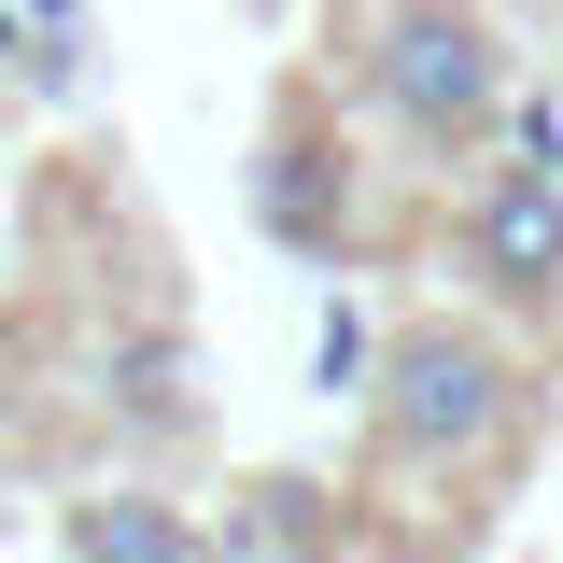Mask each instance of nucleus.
<instances>
[{"label":"nucleus","instance_id":"0eeeda50","mask_svg":"<svg viewBox=\"0 0 563 563\" xmlns=\"http://www.w3.org/2000/svg\"><path fill=\"white\" fill-rule=\"evenodd\" d=\"M339 550V493L324 479H254L225 507V563H324Z\"/></svg>","mask_w":563,"mask_h":563},{"label":"nucleus","instance_id":"f03ea898","mask_svg":"<svg viewBox=\"0 0 563 563\" xmlns=\"http://www.w3.org/2000/svg\"><path fill=\"white\" fill-rule=\"evenodd\" d=\"M352 99L409 141L422 169H479L493 141H507L521 57H507L493 0H366V29H352Z\"/></svg>","mask_w":563,"mask_h":563},{"label":"nucleus","instance_id":"f257e3e1","mask_svg":"<svg viewBox=\"0 0 563 563\" xmlns=\"http://www.w3.org/2000/svg\"><path fill=\"white\" fill-rule=\"evenodd\" d=\"M536 437V366L507 339V310H409L366 380V465L409 493H479Z\"/></svg>","mask_w":563,"mask_h":563},{"label":"nucleus","instance_id":"9b49d317","mask_svg":"<svg viewBox=\"0 0 563 563\" xmlns=\"http://www.w3.org/2000/svg\"><path fill=\"white\" fill-rule=\"evenodd\" d=\"M29 29H70V0H29Z\"/></svg>","mask_w":563,"mask_h":563},{"label":"nucleus","instance_id":"39448f33","mask_svg":"<svg viewBox=\"0 0 563 563\" xmlns=\"http://www.w3.org/2000/svg\"><path fill=\"white\" fill-rule=\"evenodd\" d=\"M57 550L70 563H225V536L184 493H155V479H99V493L57 507Z\"/></svg>","mask_w":563,"mask_h":563},{"label":"nucleus","instance_id":"9d476101","mask_svg":"<svg viewBox=\"0 0 563 563\" xmlns=\"http://www.w3.org/2000/svg\"><path fill=\"white\" fill-rule=\"evenodd\" d=\"M0 99H29V0H0Z\"/></svg>","mask_w":563,"mask_h":563},{"label":"nucleus","instance_id":"6e6552de","mask_svg":"<svg viewBox=\"0 0 563 563\" xmlns=\"http://www.w3.org/2000/svg\"><path fill=\"white\" fill-rule=\"evenodd\" d=\"M380 339H395V324H366V296H324V339H310V395H352V409H366V380H380Z\"/></svg>","mask_w":563,"mask_h":563},{"label":"nucleus","instance_id":"423d86ee","mask_svg":"<svg viewBox=\"0 0 563 563\" xmlns=\"http://www.w3.org/2000/svg\"><path fill=\"white\" fill-rule=\"evenodd\" d=\"M99 409L128 422L141 451H169V437H198V352L169 339V324H128V339L99 352Z\"/></svg>","mask_w":563,"mask_h":563},{"label":"nucleus","instance_id":"7ed1b4c3","mask_svg":"<svg viewBox=\"0 0 563 563\" xmlns=\"http://www.w3.org/2000/svg\"><path fill=\"white\" fill-rule=\"evenodd\" d=\"M451 254H465V282H479V310L550 324L563 310V169L479 155V169H465V211H451Z\"/></svg>","mask_w":563,"mask_h":563},{"label":"nucleus","instance_id":"1a4fd4ad","mask_svg":"<svg viewBox=\"0 0 563 563\" xmlns=\"http://www.w3.org/2000/svg\"><path fill=\"white\" fill-rule=\"evenodd\" d=\"M493 155H536V169H563V85H521L507 99V141Z\"/></svg>","mask_w":563,"mask_h":563},{"label":"nucleus","instance_id":"20e7f679","mask_svg":"<svg viewBox=\"0 0 563 563\" xmlns=\"http://www.w3.org/2000/svg\"><path fill=\"white\" fill-rule=\"evenodd\" d=\"M254 225L310 268H352L366 254V184H352V141L324 128V85H282L268 141H254Z\"/></svg>","mask_w":563,"mask_h":563}]
</instances>
